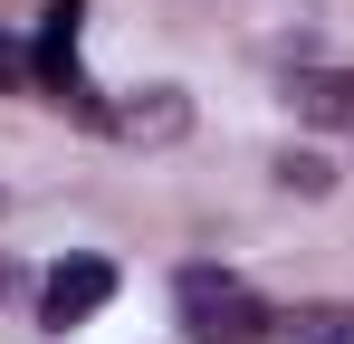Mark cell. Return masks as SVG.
<instances>
[{
	"mask_svg": "<svg viewBox=\"0 0 354 344\" xmlns=\"http://www.w3.org/2000/svg\"><path fill=\"white\" fill-rule=\"evenodd\" d=\"M10 67H19V57H10V48H0V77H10Z\"/></svg>",
	"mask_w": 354,
	"mask_h": 344,
	"instance_id": "obj_7",
	"label": "cell"
},
{
	"mask_svg": "<svg viewBox=\"0 0 354 344\" xmlns=\"http://www.w3.org/2000/svg\"><path fill=\"white\" fill-rule=\"evenodd\" d=\"M173 306H182V335L192 344H259V335H278V316L259 306V287L221 278V268H182Z\"/></svg>",
	"mask_w": 354,
	"mask_h": 344,
	"instance_id": "obj_1",
	"label": "cell"
},
{
	"mask_svg": "<svg viewBox=\"0 0 354 344\" xmlns=\"http://www.w3.org/2000/svg\"><path fill=\"white\" fill-rule=\"evenodd\" d=\"M115 296V268L106 258H67L58 278H48V325H77V316H96Z\"/></svg>",
	"mask_w": 354,
	"mask_h": 344,
	"instance_id": "obj_2",
	"label": "cell"
},
{
	"mask_svg": "<svg viewBox=\"0 0 354 344\" xmlns=\"http://www.w3.org/2000/svg\"><path fill=\"white\" fill-rule=\"evenodd\" d=\"M297 115L354 134V67H306V77H297Z\"/></svg>",
	"mask_w": 354,
	"mask_h": 344,
	"instance_id": "obj_3",
	"label": "cell"
},
{
	"mask_svg": "<svg viewBox=\"0 0 354 344\" xmlns=\"http://www.w3.org/2000/svg\"><path fill=\"white\" fill-rule=\"evenodd\" d=\"M278 335H297V344H354V306H297V316H278Z\"/></svg>",
	"mask_w": 354,
	"mask_h": 344,
	"instance_id": "obj_5",
	"label": "cell"
},
{
	"mask_svg": "<svg viewBox=\"0 0 354 344\" xmlns=\"http://www.w3.org/2000/svg\"><path fill=\"white\" fill-rule=\"evenodd\" d=\"M106 124H115V134H134V144H163V134H182V96L173 86H153V106H106Z\"/></svg>",
	"mask_w": 354,
	"mask_h": 344,
	"instance_id": "obj_4",
	"label": "cell"
},
{
	"mask_svg": "<svg viewBox=\"0 0 354 344\" xmlns=\"http://www.w3.org/2000/svg\"><path fill=\"white\" fill-rule=\"evenodd\" d=\"M278 172H288L297 191H326V163H316V153H288V163H278Z\"/></svg>",
	"mask_w": 354,
	"mask_h": 344,
	"instance_id": "obj_6",
	"label": "cell"
}]
</instances>
